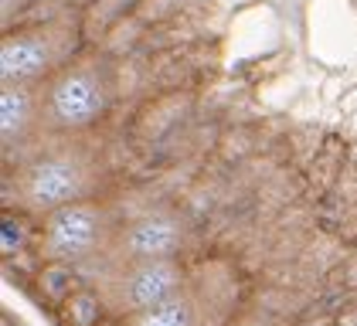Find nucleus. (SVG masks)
<instances>
[{
    "instance_id": "obj_4",
    "label": "nucleus",
    "mask_w": 357,
    "mask_h": 326,
    "mask_svg": "<svg viewBox=\"0 0 357 326\" xmlns=\"http://www.w3.org/2000/svg\"><path fill=\"white\" fill-rule=\"evenodd\" d=\"M75 52H79V24L72 17L7 31L0 41V82L45 85L55 72L79 58Z\"/></svg>"
},
{
    "instance_id": "obj_2",
    "label": "nucleus",
    "mask_w": 357,
    "mask_h": 326,
    "mask_svg": "<svg viewBox=\"0 0 357 326\" xmlns=\"http://www.w3.org/2000/svg\"><path fill=\"white\" fill-rule=\"evenodd\" d=\"M112 99H116L112 61L102 54H79L41 85V133H89L109 112Z\"/></svg>"
},
{
    "instance_id": "obj_3",
    "label": "nucleus",
    "mask_w": 357,
    "mask_h": 326,
    "mask_svg": "<svg viewBox=\"0 0 357 326\" xmlns=\"http://www.w3.org/2000/svg\"><path fill=\"white\" fill-rule=\"evenodd\" d=\"M119 217L112 211L109 201H79L68 208H58L48 217H41L38 231V258L45 265H72L82 272L92 262H102L109 255Z\"/></svg>"
},
{
    "instance_id": "obj_7",
    "label": "nucleus",
    "mask_w": 357,
    "mask_h": 326,
    "mask_svg": "<svg viewBox=\"0 0 357 326\" xmlns=\"http://www.w3.org/2000/svg\"><path fill=\"white\" fill-rule=\"evenodd\" d=\"M231 313V286H201V282H188L177 296L167 302L137 313L123 326H225Z\"/></svg>"
},
{
    "instance_id": "obj_12",
    "label": "nucleus",
    "mask_w": 357,
    "mask_h": 326,
    "mask_svg": "<svg viewBox=\"0 0 357 326\" xmlns=\"http://www.w3.org/2000/svg\"><path fill=\"white\" fill-rule=\"evenodd\" d=\"M228 326H289V323H275L269 316H238V320H231Z\"/></svg>"
},
{
    "instance_id": "obj_13",
    "label": "nucleus",
    "mask_w": 357,
    "mask_h": 326,
    "mask_svg": "<svg viewBox=\"0 0 357 326\" xmlns=\"http://www.w3.org/2000/svg\"><path fill=\"white\" fill-rule=\"evenodd\" d=\"M3 326H14V320H10V316H7V320H3ZM17 326H21V323H17Z\"/></svg>"
},
{
    "instance_id": "obj_5",
    "label": "nucleus",
    "mask_w": 357,
    "mask_h": 326,
    "mask_svg": "<svg viewBox=\"0 0 357 326\" xmlns=\"http://www.w3.org/2000/svg\"><path fill=\"white\" fill-rule=\"evenodd\" d=\"M191 282V272L181 265V258L164 262H119L106 265L92 279V289L102 296L106 313L112 320H130L137 313H146L153 306L177 296Z\"/></svg>"
},
{
    "instance_id": "obj_1",
    "label": "nucleus",
    "mask_w": 357,
    "mask_h": 326,
    "mask_svg": "<svg viewBox=\"0 0 357 326\" xmlns=\"http://www.w3.org/2000/svg\"><path fill=\"white\" fill-rule=\"evenodd\" d=\"M106 187L109 166L89 133L48 136L10 180L17 208L34 217H48L58 208L79 201H96L106 194Z\"/></svg>"
},
{
    "instance_id": "obj_8",
    "label": "nucleus",
    "mask_w": 357,
    "mask_h": 326,
    "mask_svg": "<svg viewBox=\"0 0 357 326\" xmlns=\"http://www.w3.org/2000/svg\"><path fill=\"white\" fill-rule=\"evenodd\" d=\"M41 133V85L0 82V143L24 146Z\"/></svg>"
},
{
    "instance_id": "obj_9",
    "label": "nucleus",
    "mask_w": 357,
    "mask_h": 326,
    "mask_svg": "<svg viewBox=\"0 0 357 326\" xmlns=\"http://www.w3.org/2000/svg\"><path fill=\"white\" fill-rule=\"evenodd\" d=\"M79 289H82V275L72 265L52 262V265H41V272H38V296L48 299L52 306H65V299Z\"/></svg>"
},
{
    "instance_id": "obj_11",
    "label": "nucleus",
    "mask_w": 357,
    "mask_h": 326,
    "mask_svg": "<svg viewBox=\"0 0 357 326\" xmlns=\"http://www.w3.org/2000/svg\"><path fill=\"white\" fill-rule=\"evenodd\" d=\"M14 238L24 244V228L14 215H3V255H14Z\"/></svg>"
},
{
    "instance_id": "obj_6",
    "label": "nucleus",
    "mask_w": 357,
    "mask_h": 326,
    "mask_svg": "<svg viewBox=\"0 0 357 326\" xmlns=\"http://www.w3.org/2000/svg\"><path fill=\"white\" fill-rule=\"evenodd\" d=\"M188 221L170 211V208H150L143 215L130 217L119 224L116 242L109 255L102 258L99 272L106 265L119 262H164V258H181V251L188 248Z\"/></svg>"
},
{
    "instance_id": "obj_10",
    "label": "nucleus",
    "mask_w": 357,
    "mask_h": 326,
    "mask_svg": "<svg viewBox=\"0 0 357 326\" xmlns=\"http://www.w3.org/2000/svg\"><path fill=\"white\" fill-rule=\"evenodd\" d=\"M58 309H61V320L68 326H99L102 316H109L102 296L92 286H82L79 293H72L65 299V306H58Z\"/></svg>"
}]
</instances>
